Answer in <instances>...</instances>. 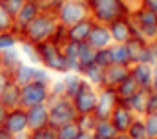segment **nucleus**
<instances>
[{
	"instance_id": "obj_40",
	"label": "nucleus",
	"mask_w": 157,
	"mask_h": 139,
	"mask_svg": "<svg viewBox=\"0 0 157 139\" xmlns=\"http://www.w3.org/2000/svg\"><path fill=\"white\" fill-rule=\"evenodd\" d=\"M28 137L29 139H57V128L46 126L42 130H33V132H28Z\"/></svg>"
},
{
	"instance_id": "obj_9",
	"label": "nucleus",
	"mask_w": 157,
	"mask_h": 139,
	"mask_svg": "<svg viewBox=\"0 0 157 139\" xmlns=\"http://www.w3.org/2000/svg\"><path fill=\"white\" fill-rule=\"evenodd\" d=\"M11 136H20V134H28V115H26V108L18 106L7 112V117L2 125Z\"/></svg>"
},
{
	"instance_id": "obj_48",
	"label": "nucleus",
	"mask_w": 157,
	"mask_h": 139,
	"mask_svg": "<svg viewBox=\"0 0 157 139\" xmlns=\"http://www.w3.org/2000/svg\"><path fill=\"white\" fill-rule=\"evenodd\" d=\"M126 4H130V7L133 9V7H137L141 4V0H126Z\"/></svg>"
},
{
	"instance_id": "obj_55",
	"label": "nucleus",
	"mask_w": 157,
	"mask_h": 139,
	"mask_svg": "<svg viewBox=\"0 0 157 139\" xmlns=\"http://www.w3.org/2000/svg\"><path fill=\"white\" fill-rule=\"evenodd\" d=\"M155 139H157V137H155Z\"/></svg>"
},
{
	"instance_id": "obj_30",
	"label": "nucleus",
	"mask_w": 157,
	"mask_h": 139,
	"mask_svg": "<svg viewBox=\"0 0 157 139\" xmlns=\"http://www.w3.org/2000/svg\"><path fill=\"white\" fill-rule=\"evenodd\" d=\"M137 90H139V84L132 79V75H128V77L119 84V86H115V92H117V95H119V99H121V101L130 99Z\"/></svg>"
},
{
	"instance_id": "obj_25",
	"label": "nucleus",
	"mask_w": 157,
	"mask_h": 139,
	"mask_svg": "<svg viewBox=\"0 0 157 139\" xmlns=\"http://www.w3.org/2000/svg\"><path fill=\"white\" fill-rule=\"evenodd\" d=\"M119 132L115 130V126L112 125L110 119H97L95 128L91 130L93 139H113Z\"/></svg>"
},
{
	"instance_id": "obj_54",
	"label": "nucleus",
	"mask_w": 157,
	"mask_h": 139,
	"mask_svg": "<svg viewBox=\"0 0 157 139\" xmlns=\"http://www.w3.org/2000/svg\"><path fill=\"white\" fill-rule=\"evenodd\" d=\"M82 2H88V0H82Z\"/></svg>"
},
{
	"instance_id": "obj_15",
	"label": "nucleus",
	"mask_w": 157,
	"mask_h": 139,
	"mask_svg": "<svg viewBox=\"0 0 157 139\" xmlns=\"http://www.w3.org/2000/svg\"><path fill=\"white\" fill-rule=\"evenodd\" d=\"M130 75L139 84V88L150 90L152 79H154V66L152 64H146V62H135V64L130 66Z\"/></svg>"
},
{
	"instance_id": "obj_27",
	"label": "nucleus",
	"mask_w": 157,
	"mask_h": 139,
	"mask_svg": "<svg viewBox=\"0 0 157 139\" xmlns=\"http://www.w3.org/2000/svg\"><path fill=\"white\" fill-rule=\"evenodd\" d=\"M95 53H97V50L95 48H91L88 42H82V44H78V73L82 71L84 68H88L90 64H95Z\"/></svg>"
},
{
	"instance_id": "obj_16",
	"label": "nucleus",
	"mask_w": 157,
	"mask_h": 139,
	"mask_svg": "<svg viewBox=\"0 0 157 139\" xmlns=\"http://www.w3.org/2000/svg\"><path fill=\"white\" fill-rule=\"evenodd\" d=\"M126 48H128V51H130L132 64H135V62H146V64H150V57H148V40L132 37V38L126 42Z\"/></svg>"
},
{
	"instance_id": "obj_22",
	"label": "nucleus",
	"mask_w": 157,
	"mask_h": 139,
	"mask_svg": "<svg viewBox=\"0 0 157 139\" xmlns=\"http://www.w3.org/2000/svg\"><path fill=\"white\" fill-rule=\"evenodd\" d=\"M0 103L4 104L7 110L18 108V106H20V86L11 81V82L6 86V90L0 93Z\"/></svg>"
},
{
	"instance_id": "obj_45",
	"label": "nucleus",
	"mask_w": 157,
	"mask_h": 139,
	"mask_svg": "<svg viewBox=\"0 0 157 139\" xmlns=\"http://www.w3.org/2000/svg\"><path fill=\"white\" fill-rule=\"evenodd\" d=\"M7 112H9V110H7L4 104L0 103V126L4 125V121H6V117H7Z\"/></svg>"
},
{
	"instance_id": "obj_8",
	"label": "nucleus",
	"mask_w": 157,
	"mask_h": 139,
	"mask_svg": "<svg viewBox=\"0 0 157 139\" xmlns=\"http://www.w3.org/2000/svg\"><path fill=\"white\" fill-rule=\"evenodd\" d=\"M97 99H99V90L93 88V86H90L88 82H84L82 88H80V92L71 101H73V106H75L77 113L80 115V113H93Z\"/></svg>"
},
{
	"instance_id": "obj_32",
	"label": "nucleus",
	"mask_w": 157,
	"mask_h": 139,
	"mask_svg": "<svg viewBox=\"0 0 157 139\" xmlns=\"http://www.w3.org/2000/svg\"><path fill=\"white\" fill-rule=\"evenodd\" d=\"M130 139H148V134H146V125H144V119L143 117H135L126 132Z\"/></svg>"
},
{
	"instance_id": "obj_20",
	"label": "nucleus",
	"mask_w": 157,
	"mask_h": 139,
	"mask_svg": "<svg viewBox=\"0 0 157 139\" xmlns=\"http://www.w3.org/2000/svg\"><path fill=\"white\" fill-rule=\"evenodd\" d=\"M130 75V66H121V64H112L104 70V86L115 88L119 86L126 77ZM102 86V88H104Z\"/></svg>"
},
{
	"instance_id": "obj_41",
	"label": "nucleus",
	"mask_w": 157,
	"mask_h": 139,
	"mask_svg": "<svg viewBox=\"0 0 157 139\" xmlns=\"http://www.w3.org/2000/svg\"><path fill=\"white\" fill-rule=\"evenodd\" d=\"M62 2H64V0H39L37 4H39L40 11H44V13H55V11L60 7Z\"/></svg>"
},
{
	"instance_id": "obj_18",
	"label": "nucleus",
	"mask_w": 157,
	"mask_h": 139,
	"mask_svg": "<svg viewBox=\"0 0 157 139\" xmlns=\"http://www.w3.org/2000/svg\"><path fill=\"white\" fill-rule=\"evenodd\" d=\"M148 95H150V90H143L139 88L130 99H126L124 103L128 104V108L137 115V117H144L148 113Z\"/></svg>"
},
{
	"instance_id": "obj_50",
	"label": "nucleus",
	"mask_w": 157,
	"mask_h": 139,
	"mask_svg": "<svg viewBox=\"0 0 157 139\" xmlns=\"http://www.w3.org/2000/svg\"><path fill=\"white\" fill-rule=\"evenodd\" d=\"M13 139H29L28 134H20V136H13Z\"/></svg>"
},
{
	"instance_id": "obj_37",
	"label": "nucleus",
	"mask_w": 157,
	"mask_h": 139,
	"mask_svg": "<svg viewBox=\"0 0 157 139\" xmlns=\"http://www.w3.org/2000/svg\"><path fill=\"white\" fill-rule=\"evenodd\" d=\"M49 40H53V42H55V44H59V46H64V44L70 40V38H68V26H64V24H60V22H59Z\"/></svg>"
},
{
	"instance_id": "obj_21",
	"label": "nucleus",
	"mask_w": 157,
	"mask_h": 139,
	"mask_svg": "<svg viewBox=\"0 0 157 139\" xmlns=\"http://www.w3.org/2000/svg\"><path fill=\"white\" fill-rule=\"evenodd\" d=\"M62 79H64V95H66L68 99H73L78 92H80L82 84L86 82V81H84V77H82L80 73H77V71L64 73V75H62Z\"/></svg>"
},
{
	"instance_id": "obj_34",
	"label": "nucleus",
	"mask_w": 157,
	"mask_h": 139,
	"mask_svg": "<svg viewBox=\"0 0 157 139\" xmlns=\"http://www.w3.org/2000/svg\"><path fill=\"white\" fill-rule=\"evenodd\" d=\"M75 123H77V126H78L80 132H90V134H91V130L95 128L97 117H95L93 113H80V115H77Z\"/></svg>"
},
{
	"instance_id": "obj_5",
	"label": "nucleus",
	"mask_w": 157,
	"mask_h": 139,
	"mask_svg": "<svg viewBox=\"0 0 157 139\" xmlns=\"http://www.w3.org/2000/svg\"><path fill=\"white\" fill-rule=\"evenodd\" d=\"M55 17L60 24L64 26H73L80 20L88 18L90 17V7H88V2H82V0H64L60 4V7L55 11Z\"/></svg>"
},
{
	"instance_id": "obj_29",
	"label": "nucleus",
	"mask_w": 157,
	"mask_h": 139,
	"mask_svg": "<svg viewBox=\"0 0 157 139\" xmlns=\"http://www.w3.org/2000/svg\"><path fill=\"white\" fill-rule=\"evenodd\" d=\"M112 51V59L113 64H121V66H132V59H130V51L126 48V44H112L110 46Z\"/></svg>"
},
{
	"instance_id": "obj_12",
	"label": "nucleus",
	"mask_w": 157,
	"mask_h": 139,
	"mask_svg": "<svg viewBox=\"0 0 157 139\" xmlns=\"http://www.w3.org/2000/svg\"><path fill=\"white\" fill-rule=\"evenodd\" d=\"M135 117H137V115L128 108V104L124 103V101H121V103L113 108V112H112V115H110V121H112V125L115 126L117 132H128V128H130V125H132V121H133Z\"/></svg>"
},
{
	"instance_id": "obj_33",
	"label": "nucleus",
	"mask_w": 157,
	"mask_h": 139,
	"mask_svg": "<svg viewBox=\"0 0 157 139\" xmlns=\"http://www.w3.org/2000/svg\"><path fill=\"white\" fill-rule=\"evenodd\" d=\"M78 134H80V130H78L75 121L66 123V125H62V126L57 128V139H75Z\"/></svg>"
},
{
	"instance_id": "obj_36",
	"label": "nucleus",
	"mask_w": 157,
	"mask_h": 139,
	"mask_svg": "<svg viewBox=\"0 0 157 139\" xmlns=\"http://www.w3.org/2000/svg\"><path fill=\"white\" fill-rule=\"evenodd\" d=\"M143 119H144V125H146V134H148V139H155L157 137V112L146 113Z\"/></svg>"
},
{
	"instance_id": "obj_7",
	"label": "nucleus",
	"mask_w": 157,
	"mask_h": 139,
	"mask_svg": "<svg viewBox=\"0 0 157 139\" xmlns=\"http://www.w3.org/2000/svg\"><path fill=\"white\" fill-rule=\"evenodd\" d=\"M119 103H121V99H119L115 88L104 86V88L99 90V99H97V104H95L93 115H95L97 119H110L113 108H115Z\"/></svg>"
},
{
	"instance_id": "obj_19",
	"label": "nucleus",
	"mask_w": 157,
	"mask_h": 139,
	"mask_svg": "<svg viewBox=\"0 0 157 139\" xmlns=\"http://www.w3.org/2000/svg\"><path fill=\"white\" fill-rule=\"evenodd\" d=\"M130 18L139 26V30H144V28H157V13L146 9V7H143V6L133 7Z\"/></svg>"
},
{
	"instance_id": "obj_17",
	"label": "nucleus",
	"mask_w": 157,
	"mask_h": 139,
	"mask_svg": "<svg viewBox=\"0 0 157 139\" xmlns=\"http://www.w3.org/2000/svg\"><path fill=\"white\" fill-rule=\"evenodd\" d=\"M93 24H95V20H93L91 17H88V18L77 22V24L70 26V28H68V38H70L71 42H77V44L86 42L88 37H90L91 28H93Z\"/></svg>"
},
{
	"instance_id": "obj_23",
	"label": "nucleus",
	"mask_w": 157,
	"mask_h": 139,
	"mask_svg": "<svg viewBox=\"0 0 157 139\" xmlns=\"http://www.w3.org/2000/svg\"><path fill=\"white\" fill-rule=\"evenodd\" d=\"M33 77H35V66L28 64V62H22L20 66H17L11 71V79L18 86H26V84L33 82Z\"/></svg>"
},
{
	"instance_id": "obj_4",
	"label": "nucleus",
	"mask_w": 157,
	"mask_h": 139,
	"mask_svg": "<svg viewBox=\"0 0 157 139\" xmlns=\"http://www.w3.org/2000/svg\"><path fill=\"white\" fill-rule=\"evenodd\" d=\"M48 110H49V126L59 128L66 123H71L77 119V110L73 106V101L68 99L66 95L62 97H49L48 101Z\"/></svg>"
},
{
	"instance_id": "obj_44",
	"label": "nucleus",
	"mask_w": 157,
	"mask_h": 139,
	"mask_svg": "<svg viewBox=\"0 0 157 139\" xmlns=\"http://www.w3.org/2000/svg\"><path fill=\"white\" fill-rule=\"evenodd\" d=\"M139 6H143V7H146V9H150V11L157 13V0H141Z\"/></svg>"
},
{
	"instance_id": "obj_31",
	"label": "nucleus",
	"mask_w": 157,
	"mask_h": 139,
	"mask_svg": "<svg viewBox=\"0 0 157 139\" xmlns=\"http://www.w3.org/2000/svg\"><path fill=\"white\" fill-rule=\"evenodd\" d=\"M20 44V35L13 30H6L0 31V51H7V50H15Z\"/></svg>"
},
{
	"instance_id": "obj_38",
	"label": "nucleus",
	"mask_w": 157,
	"mask_h": 139,
	"mask_svg": "<svg viewBox=\"0 0 157 139\" xmlns=\"http://www.w3.org/2000/svg\"><path fill=\"white\" fill-rule=\"evenodd\" d=\"M64 95V79L62 75H55L49 82V97H62Z\"/></svg>"
},
{
	"instance_id": "obj_14",
	"label": "nucleus",
	"mask_w": 157,
	"mask_h": 139,
	"mask_svg": "<svg viewBox=\"0 0 157 139\" xmlns=\"http://www.w3.org/2000/svg\"><path fill=\"white\" fill-rule=\"evenodd\" d=\"M86 42H88L91 48H95V50L110 48V46L113 44V40H112V33H110V30H108V24H99V22H95Z\"/></svg>"
},
{
	"instance_id": "obj_35",
	"label": "nucleus",
	"mask_w": 157,
	"mask_h": 139,
	"mask_svg": "<svg viewBox=\"0 0 157 139\" xmlns=\"http://www.w3.org/2000/svg\"><path fill=\"white\" fill-rule=\"evenodd\" d=\"M95 64L101 66V68H104V70L113 64V59H112V51H110V48L97 50V53H95Z\"/></svg>"
},
{
	"instance_id": "obj_11",
	"label": "nucleus",
	"mask_w": 157,
	"mask_h": 139,
	"mask_svg": "<svg viewBox=\"0 0 157 139\" xmlns=\"http://www.w3.org/2000/svg\"><path fill=\"white\" fill-rule=\"evenodd\" d=\"M108 30H110L112 40L115 44H126L132 38V18L130 17H119L108 24Z\"/></svg>"
},
{
	"instance_id": "obj_46",
	"label": "nucleus",
	"mask_w": 157,
	"mask_h": 139,
	"mask_svg": "<svg viewBox=\"0 0 157 139\" xmlns=\"http://www.w3.org/2000/svg\"><path fill=\"white\" fill-rule=\"evenodd\" d=\"M0 139H13V136H11L4 126H0Z\"/></svg>"
},
{
	"instance_id": "obj_53",
	"label": "nucleus",
	"mask_w": 157,
	"mask_h": 139,
	"mask_svg": "<svg viewBox=\"0 0 157 139\" xmlns=\"http://www.w3.org/2000/svg\"><path fill=\"white\" fill-rule=\"evenodd\" d=\"M0 4H6V0H0Z\"/></svg>"
},
{
	"instance_id": "obj_6",
	"label": "nucleus",
	"mask_w": 157,
	"mask_h": 139,
	"mask_svg": "<svg viewBox=\"0 0 157 139\" xmlns=\"http://www.w3.org/2000/svg\"><path fill=\"white\" fill-rule=\"evenodd\" d=\"M49 101V84L33 81L26 86H20V106L31 108L37 104H44Z\"/></svg>"
},
{
	"instance_id": "obj_3",
	"label": "nucleus",
	"mask_w": 157,
	"mask_h": 139,
	"mask_svg": "<svg viewBox=\"0 0 157 139\" xmlns=\"http://www.w3.org/2000/svg\"><path fill=\"white\" fill-rule=\"evenodd\" d=\"M40 57V66L48 70L53 75H64L68 73V66H66V59L62 53V48L59 44H55L53 40H44L37 44Z\"/></svg>"
},
{
	"instance_id": "obj_47",
	"label": "nucleus",
	"mask_w": 157,
	"mask_h": 139,
	"mask_svg": "<svg viewBox=\"0 0 157 139\" xmlns=\"http://www.w3.org/2000/svg\"><path fill=\"white\" fill-rule=\"evenodd\" d=\"M75 139H93V136H91L90 132H80Z\"/></svg>"
},
{
	"instance_id": "obj_52",
	"label": "nucleus",
	"mask_w": 157,
	"mask_h": 139,
	"mask_svg": "<svg viewBox=\"0 0 157 139\" xmlns=\"http://www.w3.org/2000/svg\"><path fill=\"white\" fill-rule=\"evenodd\" d=\"M0 68H2V55H0Z\"/></svg>"
},
{
	"instance_id": "obj_42",
	"label": "nucleus",
	"mask_w": 157,
	"mask_h": 139,
	"mask_svg": "<svg viewBox=\"0 0 157 139\" xmlns=\"http://www.w3.org/2000/svg\"><path fill=\"white\" fill-rule=\"evenodd\" d=\"M24 4H26V0H6V4H4V6H6V9L15 17V15L20 11V7H22Z\"/></svg>"
},
{
	"instance_id": "obj_2",
	"label": "nucleus",
	"mask_w": 157,
	"mask_h": 139,
	"mask_svg": "<svg viewBox=\"0 0 157 139\" xmlns=\"http://www.w3.org/2000/svg\"><path fill=\"white\" fill-rule=\"evenodd\" d=\"M59 20L55 17V13H44L40 11L39 15L35 17V20H31L28 24V28L20 33V40L31 42V44H40L44 40H49L51 35L55 31Z\"/></svg>"
},
{
	"instance_id": "obj_49",
	"label": "nucleus",
	"mask_w": 157,
	"mask_h": 139,
	"mask_svg": "<svg viewBox=\"0 0 157 139\" xmlns=\"http://www.w3.org/2000/svg\"><path fill=\"white\" fill-rule=\"evenodd\" d=\"M113 139H130V136H128L126 132H119V134H117Z\"/></svg>"
},
{
	"instance_id": "obj_39",
	"label": "nucleus",
	"mask_w": 157,
	"mask_h": 139,
	"mask_svg": "<svg viewBox=\"0 0 157 139\" xmlns=\"http://www.w3.org/2000/svg\"><path fill=\"white\" fill-rule=\"evenodd\" d=\"M13 22H15V17L6 9L4 4H0V31L13 30Z\"/></svg>"
},
{
	"instance_id": "obj_26",
	"label": "nucleus",
	"mask_w": 157,
	"mask_h": 139,
	"mask_svg": "<svg viewBox=\"0 0 157 139\" xmlns=\"http://www.w3.org/2000/svg\"><path fill=\"white\" fill-rule=\"evenodd\" d=\"M18 51L22 55V61L28 62V64H33V66H40V57H39V50L35 44L31 42H26V40H20L18 44Z\"/></svg>"
},
{
	"instance_id": "obj_51",
	"label": "nucleus",
	"mask_w": 157,
	"mask_h": 139,
	"mask_svg": "<svg viewBox=\"0 0 157 139\" xmlns=\"http://www.w3.org/2000/svg\"><path fill=\"white\" fill-rule=\"evenodd\" d=\"M26 2H39V0H26Z\"/></svg>"
},
{
	"instance_id": "obj_43",
	"label": "nucleus",
	"mask_w": 157,
	"mask_h": 139,
	"mask_svg": "<svg viewBox=\"0 0 157 139\" xmlns=\"http://www.w3.org/2000/svg\"><path fill=\"white\" fill-rule=\"evenodd\" d=\"M11 81H13V79H11V73L6 71L4 68H0V93L6 90V86H7Z\"/></svg>"
},
{
	"instance_id": "obj_24",
	"label": "nucleus",
	"mask_w": 157,
	"mask_h": 139,
	"mask_svg": "<svg viewBox=\"0 0 157 139\" xmlns=\"http://www.w3.org/2000/svg\"><path fill=\"white\" fill-rule=\"evenodd\" d=\"M80 75L84 77V81L90 86H93L97 90H101L104 86V68H101L97 64H90L88 68H84L80 71Z\"/></svg>"
},
{
	"instance_id": "obj_13",
	"label": "nucleus",
	"mask_w": 157,
	"mask_h": 139,
	"mask_svg": "<svg viewBox=\"0 0 157 139\" xmlns=\"http://www.w3.org/2000/svg\"><path fill=\"white\" fill-rule=\"evenodd\" d=\"M40 13V7L37 2H26L22 7H20V11L15 15V22H13V31H17V33L20 35L26 28H28V24L31 22V20H35V17Z\"/></svg>"
},
{
	"instance_id": "obj_28",
	"label": "nucleus",
	"mask_w": 157,
	"mask_h": 139,
	"mask_svg": "<svg viewBox=\"0 0 157 139\" xmlns=\"http://www.w3.org/2000/svg\"><path fill=\"white\" fill-rule=\"evenodd\" d=\"M0 55H2V68L6 70V71H13V70L17 68V66H20L24 61H22V55H20V51H18V48H15V50H7V51H0Z\"/></svg>"
},
{
	"instance_id": "obj_10",
	"label": "nucleus",
	"mask_w": 157,
	"mask_h": 139,
	"mask_svg": "<svg viewBox=\"0 0 157 139\" xmlns=\"http://www.w3.org/2000/svg\"><path fill=\"white\" fill-rule=\"evenodd\" d=\"M26 115H28V130H42L46 126H49V110L48 103L37 104L31 108H26Z\"/></svg>"
},
{
	"instance_id": "obj_1",
	"label": "nucleus",
	"mask_w": 157,
	"mask_h": 139,
	"mask_svg": "<svg viewBox=\"0 0 157 139\" xmlns=\"http://www.w3.org/2000/svg\"><path fill=\"white\" fill-rule=\"evenodd\" d=\"M90 17L99 24H110L119 17H130L132 7L126 0H88Z\"/></svg>"
}]
</instances>
